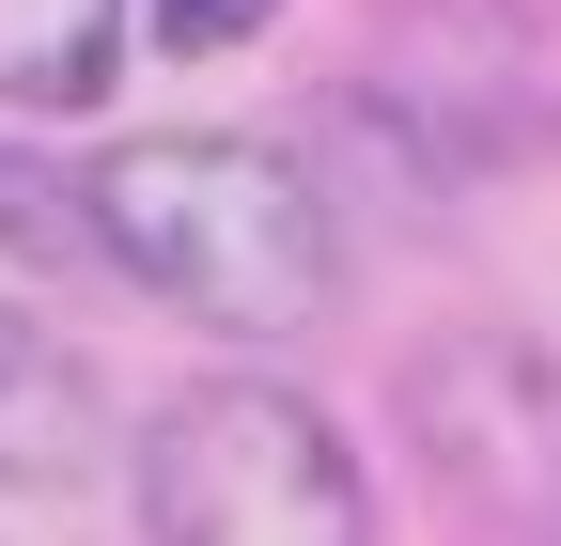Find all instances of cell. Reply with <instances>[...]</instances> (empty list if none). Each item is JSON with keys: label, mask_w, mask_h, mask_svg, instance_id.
I'll use <instances>...</instances> for the list:
<instances>
[{"label": "cell", "mask_w": 561, "mask_h": 546, "mask_svg": "<svg viewBox=\"0 0 561 546\" xmlns=\"http://www.w3.org/2000/svg\"><path fill=\"white\" fill-rule=\"evenodd\" d=\"M79 203H94V250L125 282L172 297L187 328H219V344H280L343 297V219L280 141L157 125V141H110L79 172Z\"/></svg>", "instance_id": "cell-1"}, {"label": "cell", "mask_w": 561, "mask_h": 546, "mask_svg": "<svg viewBox=\"0 0 561 546\" xmlns=\"http://www.w3.org/2000/svg\"><path fill=\"white\" fill-rule=\"evenodd\" d=\"M140 546H375V485L280 375H203L140 422Z\"/></svg>", "instance_id": "cell-2"}, {"label": "cell", "mask_w": 561, "mask_h": 546, "mask_svg": "<svg viewBox=\"0 0 561 546\" xmlns=\"http://www.w3.org/2000/svg\"><path fill=\"white\" fill-rule=\"evenodd\" d=\"M94 453H110L94 360L62 328H32V312H0V485H79Z\"/></svg>", "instance_id": "cell-3"}, {"label": "cell", "mask_w": 561, "mask_h": 546, "mask_svg": "<svg viewBox=\"0 0 561 546\" xmlns=\"http://www.w3.org/2000/svg\"><path fill=\"white\" fill-rule=\"evenodd\" d=\"M125 62V0H0V110H94Z\"/></svg>", "instance_id": "cell-4"}, {"label": "cell", "mask_w": 561, "mask_h": 546, "mask_svg": "<svg viewBox=\"0 0 561 546\" xmlns=\"http://www.w3.org/2000/svg\"><path fill=\"white\" fill-rule=\"evenodd\" d=\"M0 250H16V265H110V250H94L79 172H47V157H16V141H0Z\"/></svg>", "instance_id": "cell-5"}, {"label": "cell", "mask_w": 561, "mask_h": 546, "mask_svg": "<svg viewBox=\"0 0 561 546\" xmlns=\"http://www.w3.org/2000/svg\"><path fill=\"white\" fill-rule=\"evenodd\" d=\"M265 16H280V0H157V47H187V62H203V47H250Z\"/></svg>", "instance_id": "cell-6"}]
</instances>
